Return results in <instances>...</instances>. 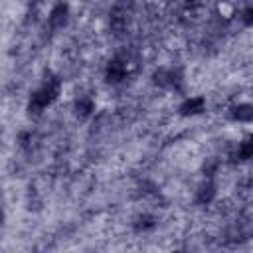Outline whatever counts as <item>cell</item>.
<instances>
[{"mask_svg": "<svg viewBox=\"0 0 253 253\" xmlns=\"http://www.w3.org/2000/svg\"><path fill=\"white\" fill-rule=\"evenodd\" d=\"M213 196H215V186H213L211 182H206V184L198 190V202H200V204H210V202L213 200Z\"/></svg>", "mask_w": 253, "mask_h": 253, "instance_id": "obj_9", "label": "cell"}, {"mask_svg": "<svg viewBox=\"0 0 253 253\" xmlns=\"http://www.w3.org/2000/svg\"><path fill=\"white\" fill-rule=\"evenodd\" d=\"M126 24H128V18H126V10L121 8V6H115L109 14V28L115 36H121L125 30H126Z\"/></svg>", "mask_w": 253, "mask_h": 253, "instance_id": "obj_3", "label": "cell"}, {"mask_svg": "<svg viewBox=\"0 0 253 253\" xmlns=\"http://www.w3.org/2000/svg\"><path fill=\"white\" fill-rule=\"evenodd\" d=\"M237 156H239L241 160L253 158V134H251L247 140L241 142V146H239V150H237Z\"/></svg>", "mask_w": 253, "mask_h": 253, "instance_id": "obj_10", "label": "cell"}, {"mask_svg": "<svg viewBox=\"0 0 253 253\" xmlns=\"http://www.w3.org/2000/svg\"><path fill=\"white\" fill-rule=\"evenodd\" d=\"M154 225H156V219L152 215H138L136 223H134V229L136 231H146V229H152Z\"/></svg>", "mask_w": 253, "mask_h": 253, "instance_id": "obj_11", "label": "cell"}, {"mask_svg": "<svg viewBox=\"0 0 253 253\" xmlns=\"http://www.w3.org/2000/svg\"><path fill=\"white\" fill-rule=\"evenodd\" d=\"M204 107H206L204 97H192V99H186V101L180 105V113H182L184 117H188V115H198V113L204 111Z\"/></svg>", "mask_w": 253, "mask_h": 253, "instance_id": "obj_6", "label": "cell"}, {"mask_svg": "<svg viewBox=\"0 0 253 253\" xmlns=\"http://www.w3.org/2000/svg\"><path fill=\"white\" fill-rule=\"evenodd\" d=\"M231 117H233L235 121H241V123H249V121H253V105H249V103H241V105L233 107Z\"/></svg>", "mask_w": 253, "mask_h": 253, "instance_id": "obj_7", "label": "cell"}, {"mask_svg": "<svg viewBox=\"0 0 253 253\" xmlns=\"http://www.w3.org/2000/svg\"><path fill=\"white\" fill-rule=\"evenodd\" d=\"M59 87H61V81H59L57 77H49L38 91L32 93L30 103H28V111H30L32 115H40L45 107H49V105L57 99Z\"/></svg>", "mask_w": 253, "mask_h": 253, "instance_id": "obj_1", "label": "cell"}, {"mask_svg": "<svg viewBox=\"0 0 253 253\" xmlns=\"http://www.w3.org/2000/svg\"><path fill=\"white\" fill-rule=\"evenodd\" d=\"M241 18H243V24L245 26H253V6H247L241 12Z\"/></svg>", "mask_w": 253, "mask_h": 253, "instance_id": "obj_12", "label": "cell"}, {"mask_svg": "<svg viewBox=\"0 0 253 253\" xmlns=\"http://www.w3.org/2000/svg\"><path fill=\"white\" fill-rule=\"evenodd\" d=\"M152 79L160 87H176V83L180 81V77H178V73L174 69H158L152 75Z\"/></svg>", "mask_w": 253, "mask_h": 253, "instance_id": "obj_5", "label": "cell"}, {"mask_svg": "<svg viewBox=\"0 0 253 253\" xmlns=\"http://www.w3.org/2000/svg\"><path fill=\"white\" fill-rule=\"evenodd\" d=\"M75 111L79 117H89L93 111H95V103L91 97H81L75 101Z\"/></svg>", "mask_w": 253, "mask_h": 253, "instance_id": "obj_8", "label": "cell"}, {"mask_svg": "<svg viewBox=\"0 0 253 253\" xmlns=\"http://www.w3.org/2000/svg\"><path fill=\"white\" fill-rule=\"evenodd\" d=\"M67 16H69V8H67V4L59 2V4H55V6L51 8L47 22H49L51 28H63L65 22H67Z\"/></svg>", "mask_w": 253, "mask_h": 253, "instance_id": "obj_4", "label": "cell"}, {"mask_svg": "<svg viewBox=\"0 0 253 253\" xmlns=\"http://www.w3.org/2000/svg\"><path fill=\"white\" fill-rule=\"evenodd\" d=\"M125 77H126V63H125V59H121V57L111 59L107 69H105V79L109 83H121Z\"/></svg>", "mask_w": 253, "mask_h": 253, "instance_id": "obj_2", "label": "cell"}]
</instances>
